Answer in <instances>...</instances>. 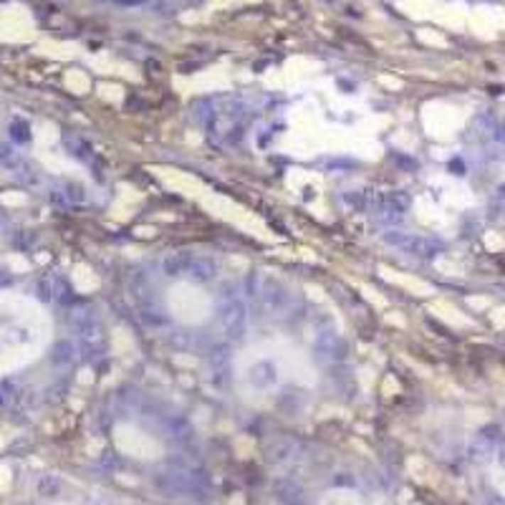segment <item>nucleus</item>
Instances as JSON below:
<instances>
[{"label": "nucleus", "instance_id": "nucleus-1", "mask_svg": "<svg viewBox=\"0 0 505 505\" xmlns=\"http://www.w3.org/2000/svg\"><path fill=\"white\" fill-rule=\"evenodd\" d=\"M384 240L389 245H397L402 248L404 253L415 258H425V261H432V258H438L442 253V245L438 240H430V238H420V235H407V233H389L384 235Z\"/></svg>", "mask_w": 505, "mask_h": 505}, {"label": "nucleus", "instance_id": "nucleus-17", "mask_svg": "<svg viewBox=\"0 0 505 505\" xmlns=\"http://www.w3.org/2000/svg\"><path fill=\"white\" fill-rule=\"evenodd\" d=\"M16 152H13V149L11 147H0V165H8V167H11L13 165V162H16Z\"/></svg>", "mask_w": 505, "mask_h": 505}, {"label": "nucleus", "instance_id": "nucleus-14", "mask_svg": "<svg viewBox=\"0 0 505 505\" xmlns=\"http://www.w3.org/2000/svg\"><path fill=\"white\" fill-rule=\"evenodd\" d=\"M53 298L61 301V303L71 301V286H68L63 278H58V276L53 278Z\"/></svg>", "mask_w": 505, "mask_h": 505}, {"label": "nucleus", "instance_id": "nucleus-21", "mask_svg": "<svg viewBox=\"0 0 505 505\" xmlns=\"http://www.w3.org/2000/svg\"><path fill=\"white\" fill-rule=\"evenodd\" d=\"M503 465H505V452H503Z\"/></svg>", "mask_w": 505, "mask_h": 505}, {"label": "nucleus", "instance_id": "nucleus-5", "mask_svg": "<svg viewBox=\"0 0 505 505\" xmlns=\"http://www.w3.org/2000/svg\"><path fill=\"white\" fill-rule=\"evenodd\" d=\"M188 276L197 283H207L217 276V263L212 258H205V256H195L192 263H190V271Z\"/></svg>", "mask_w": 505, "mask_h": 505}, {"label": "nucleus", "instance_id": "nucleus-3", "mask_svg": "<svg viewBox=\"0 0 505 505\" xmlns=\"http://www.w3.org/2000/svg\"><path fill=\"white\" fill-rule=\"evenodd\" d=\"M71 324H74L76 334L84 344H102V324H99L97 313L91 311H76L71 316Z\"/></svg>", "mask_w": 505, "mask_h": 505}, {"label": "nucleus", "instance_id": "nucleus-8", "mask_svg": "<svg viewBox=\"0 0 505 505\" xmlns=\"http://www.w3.org/2000/svg\"><path fill=\"white\" fill-rule=\"evenodd\" d=\"M76 359V347L71 344V341L61 339L56 341V347L51 349V362L56 364V366H68V364Z\"/></svg>", "mask_w": 505, "mask_h": 505}, {"label": "nucleus", "instance_id": "nucleus-20", "mask_svg": "<svg viewBox=\"0 0 505 505\" xmlns=\"http://www.w3.org/2000/svg\"><path fill=\"white\" fill-rule=\"evenodd\" d=\"M503 205H505V190H503Z\"/></svg>", "mask_w": 505, "mask_h": 505}, {"label": "nucleus", "instance_id": "nucleus-15", "mask_svg": "<svg viewBox=\"0 0 505 505\" xmlns=\"http://www.w3.org/2000/svg\"><path fill=\"white\" fill-rule=\"evenodd\" d=\"M18 389H16V384H13L11 379H6V381H0V404H8L13 397H18Z\"/></svg>", "mask_w": 505, "mask_h": 505}, {"label": "nucleus", "instance_id": "nucleus-10", "mask_svg": "<svg viewBox=\"0 0 505 505\" xmlns=\"http://www.w3.org/2000/svg\"><path fill=\"white\" fill-rule=\"evenodd\" d=\"M38 495H43V498H58L61 495V480L53 475H43L38 480Z\"/></svg>", "mask_w": 505, "mask_h": 505}, {"label": "nucleus", "instance_id": "nucleus-13", "mask_svg": "<svg viewBox=\"0 0 505 505\" xmlns=\"http://www.w3.org/2000/svg\"><path fill=\"white\" fill-rule=\"evenodd\" d=\"M36 295H38V301H43V303H48V301H53V278H40L38 281V286H36Z\"/></svg>", "mask_w": 505, "mask_h": 505}, {"label": "nucleus", "instance_id": "nucleus-7", "mask_svg": "<svg viewBox=\"0 0 505 505\" xmlns=\"http://www.w3.org/2000/svg\"><path fill=\"white\" fill-rule=\"evenodd\" d=\"M195 256L190 253H170V256L162 261V271L170 276V278H177V276H185L190 271V263H192Z\"/></svg>", "mask_w": 505, "mask_h": 505}, {"label": "nucleus", "instance_id": "nucleus-18", "mask_svg": "<svg viewBox=\"0 0 505 505\" xmlns=\"http://www.w3.org/2000/svg\"><path fill=\"white\" fill-rule=\"evenodd\" d=\"M495 139H498V142H503L505 144V121H503V124H498V126H495Z\"/></svg>", "mask_w": 505, "mask_h": 505}, {"label": "nucleus", "instance_id": "nucleus-6", "mask_svg": "<svg viewBox=\"0 0 505 505\" xmlns=\"http://www.w3.org/2000/svg\"><path fill=\"white\" fill-rule=\"evenodd\" d=\"M278 381V371H276V366L268 362H258L253 369H250V384L258 386V389H268V386H273Z\"/></svg>", "mask_w": 505, "mask_h": 505}, {"label": "nucleus", "instance_id": "nucleus-9", "mask_svg": "<svg viewBox=\"0 0 505 505\" xmlns=\"http://www.w3.org/2000/svg\"><path fill=\"white\" fill-rule=\"evenodd\" d=\"M8 131H11V139L16 144H28L31 142V124L26 119H13L11 126H8Z\"/></svg>", "mask_w": 505, "mask_h": 505}, {"label": "nucleus", "instance_id": "nucleus-12", "mask_svg": "<svg viewBox=\"0 0 505 505\" xmlns=\"http://www.w3.org/2000/svg\"><path fill=\"white\" fill-rule=\"evenodd\" d=\"M63 197H66V202H74V205H81L86 202V190L81 188L79 182H66L61 188Z\"/></svg>", "mask_w": 505, "mask_h": 505}, {"label": "nucleus", "instance_id": "nucleus-16", "mask_svg": "<svg viewBox=\"0 0 505 505\" xmlns=\"http://www.w3.org/2000/svg\"><path fill=\"white\" fill-rule=\"evenodd\" d=\"M290 452H293V445H290V442H281V447L271 450V455H268V457H271L273 462H281V460H288Z\"/></svg>", "mask_w": 505, "mask_h": 505}, {"label": "nucleus", "instance_id": "nucleus-4", "mask_svg": "<svg viewBox=\"0 0 505 505\" xmlns=\"http://www.w3.org/2000/svg\"><path fill=\"white\" fill-rule=\"evenodd\" d=\"M261 295L263 301H266L268 308H273V311H281V308L286 306V301H288V293H286V288L278 283V281L273 278H263V288H261Z\"/></svg>", "mask_w": 505, "mask_h": 505}, {"label": "nucleus", "instance_id": "nucleus-11", "mask_svg": "<svg viewBox=\"0 0 505 505\" xmlns=\"http://www.w3.org/2000/svg\"><path fill=\"white\" fill-rule=\"evenodd\" d=\"M63 144H66V149L74 154V157H79V159L91 157V147L81 139V136H68V139H63Z\"/></svg>", "mask_w": 505, "mask_h": 505}, {"label": "nucleus", "instance_id": "nucleus-2", "mask_svg": "<svg viewBox=\"0 0 505 505\" xmlns=\"http://www.w3.org/2000/svg\"><path fill=\"white\" fill-rule=\"evenodd\" d=\"M245 303L238 301V298H230L227 303H222L220 308V324H222V331L225 336L230 339H240L245 331Z\"/></svg>", "mask_w": 505, "mask_h": 505}, {"label": "nucleus", "instance_id": "nucleus-19", "mask_svg": "<svg viewBox=\"0 0 505 505\" xmlns=\"http://www.w3.org/2000/svg\"><path fill=\"white\" fill-rule=\"evenodd\" d=\"M334 485H354V480L352 477H344V472H341V477H336Z\"/></svg>", "mask_w": 505, "mask_h": 505}]
</instances>
